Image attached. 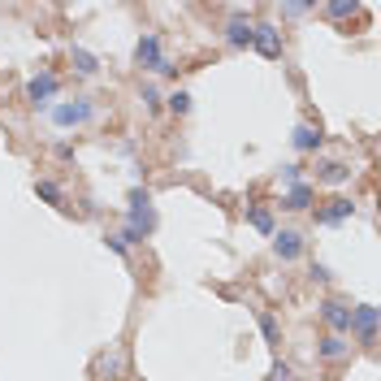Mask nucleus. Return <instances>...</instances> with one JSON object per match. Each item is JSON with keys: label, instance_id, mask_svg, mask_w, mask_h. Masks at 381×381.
<instances>
[{"label": "nucleus", "instance_id": "1", "mask_svg": "<svg viewBox=\"0 0 381 381\" xmlns=\"http://www.w3.org/2000/svg\"><path fill=\"white\" fill-rule=\"evenodd\" d=\"M135 61H139L143 70H169V61L160 57V39H156V35H143V39H139V48H135Z\"/></svg>", "mask_w": 381, "mask_h": 381}, {"label": "nucleus", "instance_id": "2", "mask_svg": "<svg viewBox=\"0 0 381 381\" xmlns=\"http://www.w3.org/2000/svg\"><path fill=\"white\" fill-rule=\"evenodd\" d=\"M347 330H351V334H360L364 343H372V338H377V308H372V303L355 308V312H351V325H347Z\"/></svg>", "mask_w": 381, "mask_h": 381}, {"label": "nucleus", "instance_id": "3", "mask_svg": "<svg viewBox=\"0 0 381 381\" xmlns=\"http://www.w3.org/2000/svg\"><path fill=\"white\" fill-rule=\"evenodd\" d=\"M87 118H91V104H87V100L52 108V122H57V126H78V122H87Z\"/></svg>", "mask_w": 381, "mask_h": 381}, {"label": "nucleus", "instance_id": "4", "mask_svg": "<svg viewBox=\"0 0 381 381\" xmlns=\"http://www.w3.org/2000/svg\"><path fill=\"white\" fill-rule=\"evenodd\" d=\"M139 230H143V234L152 230V208H147V195H135V212H130V230H126V239H139Z\"/></svg>", "mask_w": 381, "mask_h": 381}, {"label": "nucleus", "instance_id": "5", "mask_svg": "<svg viewBox=\"0 0 381 381\" xmlns=\"http://www.w3.org/2000/svg\"><path fill=\"white\" fill-rule=\"evenodd\" d=\"M251 43L264 52V57H278V52H282V35H278V26H256Z\"/></svg>", "mask_w": 381, "mask_h": 381}, {"label": "nucleus", "instance_id": "6", "mask_svg": "<svg viewBox=\"0 0 381 381\" xmlns=\"http://www.w3.org/2000/svg\"><path fill=\"white\" fill-rule=\"evenodd\" d=\"M26 95H31V104H48L52 95H57V78H52V74H39V78H31Z\"/></svg>", "mask_w": 381, "mask_h": 381}, {"label": "nucleus", "instance_id": "7", "mask_svg": "<svg viewBox=\"0 0 381 381\" xmlns=\"http://www.w3.org/2000/svg\"><path fill=\"white\" fill-rule=\"evenodd\" d=\"M351 212H355V204L338 195V199H330V208H320V212H316V221H325V226H334V221H343V216H351Z\"/></svg>", "mask_w": 381, "mask_h": 381}, {"label": "nucleus", "instance_id": "8", "mask_svg": "<svg viewBox=\"0 0 381 381\" xmlns=\"http://www.w3.org/2000/svg\"><path fill=\"white\" fill-rule=\"evenodd\" d=\"M273 251H278L282 260H295V256L303 251V239H299L295 230H282V234H278V243H273Z\"/></svg>", "mask_w": 381, "mask_h": 381}, {"label": "nucleus", "instance_id": "9", "mask_svg": "<svg viewBox=\"0 0 381 381\" xmlns=\"http://www.w3.org/2000/svg\"><path fill=\"white\" fill-rule=\"evenodd\" d=\"M320 316L330 320L334 330H347V325H351V308H343V303H334V299H330V303H320Z\"/></svg>", "mask_w": 381, "mask_h": 381}, {"label": "nucleus", "instance_id": "10", "mask_svg": "<svg viewBox=\"0 0 381 381\" xmlns=\"http://www.w3.org/2000/svg\"><path fill=\"white\" fill-rule=\"evenodd\" d=\"M226 31H230V43H234V48H251V35H256V26H251V22L234 18V22H230Z\"/></svg>", "mask_w": 381, "mask_h": 381}, {"label": "nucleus", "instance_id": "11", "mask_svg": "<svg viewBox=\"0 0 381 381\" xmlns=\"http://www.w3.org/2000/svg\"><path fill=\"white\" fill-rule=\"evenodd\" d=\"M295 147L299 152H316L320 147V130L316 126H295Z\"/></svg>", "mask_w": 381, "mask_h": 381}, {"label": "nucleus", "instance_id": "12", "mask_svg": "<svg viewBox=\"0 0 381 381\" xmlns=\"http://www.w3.org/2000/svg\"><path fill=\"white\" fill-rule=\"evenodd\" d=\"M320 355H325V360H343V355H347V343H343L338 334H330V338H320Z\"/></svg>", "mask_w": 381, "mask_h": 381}, {"label": "nucleus", "instance_id": "13", "mask_svg": "<svg viewBox=\"0 0 381 381\" xmlns=\"http://www.w3.org/2000/svg\"><path fill=\"white\" fill-rule=\"evenodd\" d=\"M308 204H312V187L295 182V187H291V195H286V208H308Z\"/></svg>", "mask_w": 381, "mask_h": 381}, {"label": "nucleus", "instance_id": "14", "mask_svg": "<svg viewBox=\"0 0 381 381\" xmlns=\"http://www.w3.org/2000/svg\"><path fill=\"white\" fill-rule=\"evenodd\" d=\"M100 372H104L108 381H118V377H122V355H104V360H100Z\"/></svg>", "mask_w": 381, "mask_h": 381}, {"label": "nucleus", "instance_id": "15", "mask_svg": "<svg viewBox=\"0 0 381 381\" xmlns=\"http://www.w3.org/2000/svg\"><path fill=\"white\" fill-rule=\"evenodd\" d=\"M347 174H351L347 165H338V160H330V165H325V174H320V178H325V182H347Z\"/></svg>", "mask_w": 381, "mask_h": 381}, {"label": "nucleus", "instance_id": "16", "mask_svg": "<svg viewBox=\"0 0 381 381\" xmlns=\"http://www.w3.org/2000/svg\"><path fill=\"white\" fill-rule=\"evenodd\" d=\"M74 66H78V74H95V57L83 48H74Z\"/></svg>", "mask_w": 381, "mask_h": 381}, {"label": "nucleus", "instance_id": "17", "mask_svg": "<svg viewBox=\"0 0 381 381\" xmlns=\"http://www.w3.org/2000/svg\"><path fill=\"white\" fill-rule=\"evenodd\" d=\"M251 226H256V230H264V234H268V230H273V216H268V212H264V208H251Z\"/></svg>", "mask_w": 381, "mask_h": 381}, {"label": "nucleus", "instance_id": "18", "mask_svg": "<svg viewBox=\"0 0 381 381\" xmlns=\"http://www.w3.org/2000/svg\"><path fill=\"white\" fill-rule=\"evenodd\" d=\"M260 330H264V338H268V343H278V320L268 316V312H260Z\"/></svg>", "mask_w": 381, "mask_h": 381}, {"label": "nucleus", "instance_id": "19", "mask_svg": "<svg viewBox=\"0 0 381 381\" xmlns=\"http://www.w3.org/2000/svg\"><path fill=\"white\" fill-rule=\"evenodd\" d=\"M35 191H39V195L48 199V204H61V191L52 187V182H35Z\"/></svg>", "mask_w": 381, "mask_h": 381}, {"label": "nucleus", "instance_id": "20", "mask_svg": "<svg viewBox=\"0 0 381 381\" xmlns=\"http://www.w3.org/2000/svg\"><path fill=\"white\" fill-rule=\"evenodd\" d=\"M169 108H174V113H187V108H191V95H187V91H174V95H169Z\"/></svg>", "mask_w": 381, "mask_h": 381}, {"label": "nucleus", "instance_id": "21", "mask_svg": "<svg viewBox=\"0 0 381 381\" xmlns=\"http://www.w3.org/2000/svg\"><path fill=\"white\" fill-rule=\"evenodd\" d=\"M330 14H334V18H347V14H355V5H347V0H338V5H330Z\"/></svg>", "mask_w": 381, "mask_h": 381}, {"label": "nucleus", "instance_id": "22", "mask_svg": "<svg viewBox=\"0 0 381 381\" xmlns=\"http://www.w3.org/2000/svg\"><path fill=\"white\" fill-rule=\"evenodd\" d=\"M268 381H291V368H286V364H278L273 372H268Z\"/></svg>", "mask_w": 381, "mask_h": 381}]
</instances>
